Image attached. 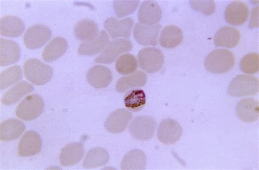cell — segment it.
I'll list each match as a JSON object with an SVG mask.
<instances>
[{
    "mask_svg": "<svg viewBox=\"0 0 259 170\" xmlns=\"http://www.w3.org/2000/svg\"><path fill=\"white\" fill-rule=\"evenodd\" d=\"M234 54L228 49H218L210 52L204 60V66L211 73H226L235 65Z\"/></svg>",
    "mask_w": 259,
    "mask_h": 170,
    "instance_id": "6da1fadb",
    "label": "cell"
},
{
    "mask_svg": "<svg viewBox=\"0 0 259 170\" xmlns=\"http://www.w3.org/2000/svg\"><path fill=\"white\" fill-rule=\"evenodd\" d=\"M26 78L33 84L44 85L51 80L53 70L52 68L36 59L27 60L24 65Z\"/></svg>",
    "mask_w": 259,
    "mask_h": 170,
    "instance_id": "7a4b0ae2",
    "label": "cell"
},
{
    "mask_svg": "<svg viewBox=\"0 0 259 170\" xmlns=\"http://www.w3.org/2000/svg\"><path fill=\"white\" fill-rule=\"evenodd\" d=\"M259 81L256 77L248 75H238L231 81L228 89L230 96L241 98L254 96L258 92Z\"/></svg>",
    "mask_w": 259,
    "mask_h": 170,
    "instance_id": "3957f363",
    "label": "cell"
},
{
    "mask_svg": "<svg viewBox=\"0 0 259 170\" xmlns=\"http://www.w3.org/2000/svg\"><path fill=\"white\" fill-rule=\"evenodd\" d=\"M45 108L44 101L37 94H31L25 97L17 106L16 114L22 120L30 121L41 115Z\"/></svg>",
    "mask_w": 259,
    "mask_h": 170,
    "instance_id": "277c9868",
    "label": "cell"
},
{
    "mask_svg": "<svg viewBox=\"0 0 259 170\" xmlns=\"http://www.w3.org/2000/svg\"><path fill=\"white\" fill-rule=\"evenodd\" d=\"M157 126L155 119L149 116L136 117L129 126V132L133 138L140 141H148L154 135Z\"/></svg>",
    "mask_w": 259,
    "mask_h": 170,
    "instance_id": "5b68a950",
    "label": "cell"
},
{
    "mask_svg": "<svg viewBox=\"0 0 259 170\" xmlns=\"http://www.w3.org/2000/svg\"><path fill=\"white\" fill-rule=\"evenodd\" d=\"M133 49V43L126 39H117L109 43L106 48L96 58L95 62L98 64H111L122 55Z\"/></svg>",
    "mask_w": 259,
    "mask_h": 170,
    "instance_id": "8992f818",
    "label": "cell"
},
{
    "mask_svg": "<svg viewBox=\"0 0 259 170\" xmlns=\"http://www.w3.org/2000/svg\"><path fill=\"white\" fill-rule=\"evenodd\" d=\"M141 69L148 73L158 72L164 63V55L158 49L148 47L141 50L138 53Z\"/></svg>",
    "mask_w": 259,
    "mask_h": 170,
    "instance_id": "52a82bcc",
    "label": "cell"
},
{
    "mask_svg": "<svg viewBox=\"0 0 259 170\" xmlns=\"http://www.w3.org/2000/svg\"><path fill=\"white\" fill-rule=\"evenodd\" d=\"M52 35V32L49 27L41 24L33 25L25 33L24 43L28 49H38L49 41Z\"/></svg>",
    "mask_w": 259,
    "mask_h": 170,
    "instance_id": "ba28073f",
    "label": "cell"
},
{
    "mask_svg": "<svg viewBox=\"0 0 259 170\" xmlns=\"http://www.w3.org/2000/svg\"><path fill=\"white\" fill-rule=\"evenodd\" d=\"M183 129L178 122L167 118L162 120L159 126L157 138L162 144L171 145L176 144L181 139Z\"/></svg>",
    "mask_w": 259,
    "mask_h": 170,
    "instance_id": "9c48e42d",
    "label": "cell"
},
{
    "mask_svg": "<svg viewBox=\"0 0 259 170\" xmlns=\"http://www.w3.org/2000/svg\"><path fill=\"white\" fill-rule=\"evenodd\" d=\"M162 26L160 24L147 25L136 23L134 30V37L139 44L143 46H155Z\"/></svg>",
    "mask_w": 259,
    "mask_h": 170,
    "instance_id": "30bf717a",
    "label": "cell"
},
{
    "mask_svg": "<svg viewBox=\"0 0 259 170\" xmlns=\"http://www.w3.org/2000/svg\"><path fill=\"white\" fill-rule=\"evenodd\" d=\"M134 21L131 17L118 20L111 17L104 23V28L113 38L124 37L129 38L133 29Z\"/></svg>",
    "mask_w": 259,
    "mask_h": 170,
    "instance_id": "8fae6325",
    "label": "cell"
},
{
    "mask_svg": "<svg viewBox=\"0 0 259 170\" xmlns=\"http://www.w3.org/2000/svg\"><path fill=\"white\" fill-rule=\"evenodd\" d=\"M42 140L36 132L29 131L25 133L20 139L18 152L20 156H31L36 155L41 149Z\"/></svg>",
    "mask_w": 259,
    "mask_h": 170,
    "instance_id": "7c38bea8",
    "label": "cell"
},
{
    "mask_svg": "<svg viewBox=\"0 0 259 170\" xmlns=\"http://www.w3.org/2000/svg\"><path fill=\"white\" fill-rule=\"evenodd\" d=\"M132 118L133 114L131 111L125 108H119L109 116L104 127L108 132L111 133H121L126 128Z\"/></svg>",
    "mask_w": 259,
    "mask_h": 170,
    "instance_id": "4fadbf2b",
    "label": "cell"
},
{
    "mask_svg": "<svg viewBox=\"0 0 259 170\" xmlns=\"http://www.w3.org/2000/svg\"><path fill=\"white\" fill-rule=\"evenodd\" d=\"M249 15L248 7L245 3L236 1L229 4L224 12L226 22L232 25L241 26L247 21Z\"/></svg>",
    "mask_w": 259,
    "mask_h": 170,
    "instance_id": "5bb4252c",
    "label": "cell"
},
{
    "mask_svg": "<svg viewBox=\"0 0 259 170\" xmlns=\"http://www.w3.org/2000/svg\"><path fill=\"white\" fill-rule=\"evenodd\" d=\"M159 5L154 1H145L142 3L138 12V19L142 24L154 25L158 24L162 18Z\"/></svg>",
    "mask_w": 259,
    "mask_h": 170,
    "instance_id": "9a60e30c",
    "label": "cell"
},
{
    "mask_svg": "<svg viewBox=\"0 0 259 170\" xmlns=\"http://www.w3.org/2000/svg\"><path fill=\"white\" fill-rule=\"evenodd\" d=\"M241 39V33L237 29L231 26H223L215 33L214 43L215 47L234 48Z\"/></svg>",
    "mask_w": 259,
    "mask_h": 170,
    "instance_id": "2e32d148",
    "label": "cell"
},
{
    "mask_svg": "<svg viewBox=\"0 0 259 170\" xmlns=\"http://www.w3.org/2000/svg\"><path fill=\"white\" fill-rule=\"evenodd\" d=\"M112 78L111 70L100 65L93 67L87 74L88 83L97 89L105 88L110 85Z\"/></svg>",
    "mask_w": 259,
    "mask_h": 170,
    "instance_id": "e0dca14e",
    "label": "cell"
},
{
    "mask_svg": "<svg viewBox=\"0 0 259 170\" xmlns=\"http://www.w3.org/2000/svg\"><path fill=\"white\" fill-rule=\"evenodd\" d=\"M85 154L84 146L80 142H72L61 150L59 158L61 165L71 166L78 164Z\"/></svg>",
    "mask_w": 259,
    "mask_h": 170,
    "instance_id": "ac0fdd59",
    "label": "cell"
},
{
    "mask_svg": "<svg viewBox=\"0 0 259 170\" xmlns=\"http://www.w3.org/2000/svg\"><path fill=\"white\" fill-rule=\"evenodd\" d=\"M236 110L238 118L246 123H251L258 119L259 104L253 98L241 100L237 104Z\"/></svg>",
    "mask_w": 259,
    "mask_h": 170,
    "instance_id": "d6986e66",
    "label": "cell"
},
{
    "mask_svg": "<svg viewBox=\"0 0 259 170\" xmlns=\"http://www.w3.org/2000/svg\"><path fill=\"white\" fill-rule=\"evenodd\" d=\"M20 58V48L13 40L0 39V66H8L18 62Z\"/></svg>",
    "mask_w": 259,
    "mask_h": 170,
    "instance_id": "ffe728a7",
    "label": "cell"
},
{
    "mask_svg": "<svg viewBox=\"0 0 259 170\" xmlns=\"http://www.w3.org/2000/svg\"><path fill=\"white\" fill-rule=\"evenodd\" d=\"M110 42V37L105 31L102 30L93 39L81 43L79 47L78 53L80 55H96L103 50Z\"/></svg>",
    "mask_w": 259,
    "mask_h": 170,
    "instance_id": "44dd1931",
    "label": "cell"
},
{
    "mask_svg": "<svg viewBox=\"0 0 259 170\" xmlns=\"http://www.w3.org/2000/svg\"><path fill=\"white\" fill-rule=\"evenodd\" d=\"M25 28L23 20L15 16H6L0 20V33L3 36L16 38L22 35Z\"/></svg>",
    "mask_w": 259,
    "mask_h": 170,
    "instance_id": "7402d4cb",
    "label": "cell"
},
{
    "mask_svg": "<svg viewBox=\"0 0 259 170\" xmlns=\"http://www.w3.org/2000/svg\"><path fill=\"white\" fill-rule=\"evenodd\" d=\"M25 130V126L22 121L10 119L0 125V139L4 141L16 140L20 137Z\"/></svg>",
    "mask_w": 259,
    "mask_h": 170,
    "instance_id": "603a6c76",
    "label": "cell"
},
{
    "mask_svg": "<svg viewBox=\"0 0 259 170\" xmlns=\"http://www.w3.org/2000/svg\"><path fill=\"white\" fill-rule=\"evenodd\" d=\"M182 31L175 25H169L163 28L160 33L159 42L166 49H174L183 42Z\"/></svg>",
    "mask_w": 259,
    "mask_h": 170,
    "instance_id": "cb8c5ba5",
    "label": "cell"
},
{
    "mask_svg": "<svg viewBox=\"0 0 259 170\" xmlns=\"http://www.w3.org/2000/svg\"><path fill=\"white\" fill-rule=\"evenodd\" d=\"M67 40L63 37L53 38L43 52L42 58L46 63H51L62 56L68 48Z\"/></svg>",
    "mask_w": 259,
    "mask_h": 170,
    "instance_id": "d4e9b609",
    "label": "cell"
},
{
    "mask_svg": "<svg viewBox=\"0 0 259 170\" xmlns=\"http://www.w3.org/2000/svg\"><path fill=\"white\" fill-rule=\"evenodd\" d=\"M147 79L144 72H136L131 76L120 78L115 85V90L119 93H124L132 88L144 87Z\"/></svg>",
    "mask_w": 259,
    "mask_h": 170,
    "instance_id": "484cf974",
    "label": "cell"
},
{
    "mask_svg": "<svg viewBox=\"0 0 259 170\" xmlns=\"http://www.w3.org/2000/svg\"><path fill=\"white\" fill-rule=\"evenodd\" d=\"M147 158L144 152L134 149L128 152L121 163V169L123 170H143L146 168Z\"/></svg>",
    "mask_w": 259,
    "mask_h": 170,
    "instance_id": "4316f807",
    "label": "cell"
},
{
    "mask_svg": "<svg viewBox=\"0 0 259 170\" xmlns=\"http://www.w3.org/2000/svg\"><path fill=\"white\" fill-rule=\"evenodd\" d=\"M33 90L31 84L25 81H22L5 93L2 98L3 103L5 105L14 104Z\"/></svg>",
    "mask_w": 259,
    "mask_h": 170,
    "instance_id": "83f0119b",
    "label": "cell"
},
{
    "mask_svg": "<svg viewBox=\"0 0 259 170\" xmlns=\"http://www.w3.org/2000/svg\"><path fill=\"white\" fill-rule=\"evenodd\" d=\"M74 33L77 39L87 42L98 36L99 27L93 20L84 19L80 20L75 26Z\"/></svg>",
    "mask_w": 259,
    "mask_h": 170,
    "instance_id": "f1b7e54d",
    "label": "cell"
},
{
    "mask_svg": "<svg viewBox=\"0 0 259 170\" xmlns=\"http://www.w3.org/2000/svg\"><path fill=\"white\" fill-rule=\"evenodd\" d=\"M110 160V155L103 148H94L89 151L83 161V167L86 168H96L104 166Z\"/></svg>",
    "mask_w": 259,
    "mask_h": 170,
    "instance_id": "f546056e",
    "label": "cell"
},
{
    "mask_svg": "<svg viewBox=\"0 0 259 170\" xmlns=\"http://www.w3.org/2000/svg\"><path fill=\"white\" fill-rule=\"evenodd\" d=\"M125 105L129 111H140L146 103V96L142 90H132L128 92L124 97Z\"/></svg>",
    "mask_w": 259,
    "mask_h": 170,
    "instance_id": "4dcf8cb0",
    "label": "cell"
},
{
    "mask_svg": "<svg viewBox=\"0 0 259 170\" xmlns=\"http://www.w3.org/2000/svg\"><path fill=\"white\" fill-rule=\"evenodd\" d=\"M22 78V70L20 66H15L10 67L0 74V89L5 90L18 82Z\"/></svg>",
    "mask_w": 259,
    "mask_h": 170,
    "instance_id": "1f68e13d",
    "label": "cell"
},
{
    "mask_svg": "<svg viewBox=\"0 0 259 170\" xmlns=\"http://www.w3.org/2000/svg\"><path fill=\"white\" fill-rule=\"evenodd\" d=\"M138 66L137 59L132 54L126 53L118 59L115 64V69L122 76H127L137 71Z\"/></svg>",
    "mask_w": 259,
    "mask_h": 170,
    "instance_id": "d6a6232c",
    "label": "cell"
},
{
    "mask_svg": "<svg viewBox=\"0 0 259 170\" xmlns=\"http://www.w3.org/2000/svg\"><path fill=\"white\" fill-rule=\"evenodd\" d=\"M139 4L138 0H115L113 6L116 15L121 18L133 14Z\"/></svg>",
    "mask_w": 259,
    "mask_h": 170,
    "instance_id": "836d02e7",
    "label": "cell"
},
{
    "mask_svg": "<svg viewBox=\"0 0 259 170\" xmlns=\"http://www.w3.org/2000/svg\"><path fill=\"white\" fill-rule=\"evenodd\" d=\"M240 69L245 74H255L259 71V55L256 52L247 54L240 63Z\"/></svg>",
    "mask_w": 259,
    "mask_h": 170,
    "instance_id": "e575fe53",
    "label": "cell"
},
{
    "mask_svg": "<svg viewBox=\"0 0 259 170\" xmlns=\"http://www.w3.org/2000/svg\"><path fill=\"white\" fill-rule=\"evenodd\" d=\"M192 8L196 12H200L203 15L209 16L213 14L215 11V5L212 0L206 1H190Z\"/></svg>",
    "mask_w": 259,
    "mask_h": 170,
    "instance_id": "d590c367",
    "label": "cell"
},
{
    "mask_svg": "<svg viewBox=\"0 0 259 170\" xmlns=\"http://www.w3.org/2000/svg\"><path fill=\"white\" fill-rule=\"evenodd\" d=\"M258 8H255L251 13V17L249 23V28L251 29L258 28Z\"/></svg>",
    "mask_w": 259,
    "mask_h": 170,
    "instance_id": "8d00e7d4",
    "label": "cell"
}]
</instances>
